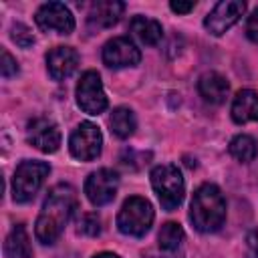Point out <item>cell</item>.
Here are the masks:
<instances>
[{
	"mask_svg": "<svg viewBox=\"0 0 258 258\" xmlns=\"http://www.w3.org/2000/svg\"><path fill=\"white\" fill-rule=\"evenodd\" d=\"M143 258H183V250H161L159 246L143 250Z\"/></svg>",
	"mask_w": 258,
	"mask_h": 258,
	"instance_id": "cell-25",
	"label": "cell"
},
{
	"mask_svg": "<svg viewBox=\"0 0 258 258\" xmlns=\"http://www.w3.org/2000/svg\"><path fill=\"white\" fill-rule=\"evenodd\" d=\"M93 258H121V256L115 254V252H99V254H95Z\"/></svg>",
	"mask_w": 258,
	"mask_h": 258,
	"instance_id": "cell-29",
	"label": "cell"
},
{
	"mask_svg": "<svg viewBox=\"0 0 258 258\" xmlns=\"http://www.w3.org/2000/svg\"><path fill=\"white\" fill-rule=\"evenodd\" d=\"M129 30L131 34L141 42V44H147V46H155L161 36H163V28L157 20L149 18V16H133L131 22H129Z\"/></svg>",
	"mask_w": 258,
	"mask_h": 258,
	"instance_id": "cell-17",
	"label": "cell"
},
{
	"mask_svg": "<svg viewBox=\"0 0 258 258\" xmlns=\"http://www.w3.org/2000/svg\"><path fill=\"white\" fill-rule=\"evenodd\" d=\"M10 36H12V40H14V42H16L20 48H30V46L34 44V34L30 32V28H28L26 24L16 22V24L12 26Z\"/></svg>",
	"mask_w": 258,
	"mask_h": 258,
	"instance_id": "cell-23",
	"label": "cell"
},
{
	"mask_svg": "<svg viewBox=\"0 0 258 258\" xmlns=\"http://www.w3.org/2000/svg\"><path fill=\"white\" fill-rule=\"evenodd\" d=\"M155 212L149 200L141 196H131L123 202L119 214H117V228L125 236L143 238L153 224Z\"/></svg>",
	"mask_w": 258,
	"mask_h": 258,
	"instance_id": "cell-4",
	"label": "cell"
},
{
	"mask_svg": "<svg viewBox=\"0 0 258 258\" xmlns=\"http://www.w3.org/2000/svg\"><path fill=\"white\" fill-rule=\"evenodd\" d=\"M85 196L87 200L101 208V206H107L115 200L117 196V189H119V175L113 171V169H107V167H101L93 173H89V177L85 179Z\"/></svg>",
	"mask_w": 258,
	"mask_h": 258,
	"instance_id": "cell-8",
	"label": "cell"
},
{
	"mask_svg": "<svg viewBox=\"0 0 258 258\" xmlns=\"http://www.w3.org/2000/svg\"><path fill=\"white\" fill-rule=\"evenodd\" d=\"M149 177H151V187L157 194L161 208L167 212L177 210L185 196V181H183L179 167L173 163H161L151 169Z\"/></svg>",
	"mask_w": 258,
	"mask_h": 258,
	"instance_id": "cell-3",
	"label": "cell"
},
{
	"mask_svg": "<svg viewBox=\"0 0 258 258\" xmlns=\"http://www.w3.org/2000/svg\"><path fill=\"white\" fill-rule=\"evenodd\" d=\"M194 6H196V2H169V8L175 12V14H187V12H191L194 10Z\"/></svg>",
	"mask_w": 258,
	"mask_h": 258,
	"instance_id": "cell-28",
	"label": "cell"
},
{
	"mask_svg": "<svg viewBox=\"0 0 258 258\" xmlns=\"http://www.w3.org/2000/svg\"><path fill=\"white\" fill-rule=\"evenodd\" d=\"M0 73H2V77H4V79H10V77H14V75L18 73V62H16V58H14L6 48H2Z\"/></svg>",
	"mask_w": 258,
	"mask_h": 258,
	"instance_id": "cell-24",
	"label": "cell"
},
{
	"mask_svg": "<svg viewBox=\"0 0 258 258\" xmlns=\"http://www.w3.org/2000/svg\"><path fill=\"white\" fill-rule=\"evenodd\" d=\"M232 119L238 125L250 123V121H258V93L252 89H242L236 93L234 101H232Z\"/></svg>",
	"mask_w": 258,
	"mask_h": 258,
	"instance_id": "cell-15",
	"label": "cell"
},
{
	"mask_svg": "<svg viewBox=\"0 0 258 258\" xmlns=\"http://www.w3.org/2000/svg\"><path fill=\"white\" fill-rule=\"evenodd\" d=\"M246 258H258V228L246 236Z\"/></svg>",
	"mask_w": 258,
	"mask_h": 258,
	"instance_id": "cell-27",
	"label": "cell"
},
{
	"mask_svg": "<svg viewBox=\"0 0 258 258\" xmlns=\"http://www.w3.org/2000/svg\"><path fill=\"white\" fill-rule=\"evenodd\" d=\"M189 220L202 234L218 232L226 222V200L218 185L202 183L191 198Z\"/></svg>",
	"mask_w": 258,
	"mask_h": 258,
	"instance_id": "cell-2",
	"label": "cell"
},
{
	"mask_svg": "<svg viewBox=\"0 0 258 258\" xmlns=\"http://www.w3.org/2000/svg\"><path fill=\"white\" fill-rule=\"evenodd\" d=\"M26 139L38 151H42V153H54V151H58L62 137H60L58 125L52 119H48V117H36L28 125Z\"/></svg>",
	"mask_w": 258,
	"mask_h": 258,
	"instance_id": "cell-12",
	"label": "cell"
},
{
	"mask_svg": "<svg viewBox=\"0 0 258 258\" xmlns=\"http://www.w3.org/2000/svg\"><path fill=\"white\" fill-rule=\"evenodd\" d=\"M101 56L109 69H127L141 62V50L129 36H115L107 40Z\"/></svg>",
	"mask_w": 258,
	"mask_h": 258,
	"instance_id": "cell-11",
	"label": "cell"
},
{
	"mask_svg": "<svg viewBox=\"0 0 258 258\" xmlns=\"http://www.w3.org/2000/svg\"><path fill=\"white\" fill-rule=\"evenodd\" d=\"M69 149H71V155L75 159H79V161L97 159L101 155V149H103L101 129L91 121L79 123L77 129L69 137Z\"/></svg>",
	"mask_w": 258,
	"mask_h": 258,
	"instance_id": "cell-7",
	"label": "cell"
},
{
	"mask_svg": "<svg viewBox=\"0 0 258 258\" xmlns=\"http://www.w3.org/2000/svg\"><path fill=\"white\" fill-rule=\"evenodd\" d=\"M4 256L6 258H32V246L24 224H16L4 240Z\"/></svg>",
	"mask_w": 258,
	"mask_h": 258,
	"instance_id": "cell-18",
	"label": "cell"
},
{
	"mask_svg": "<svg viewBox=\"0 0 258 258\" xmlns=\"http://www.w3.org/2000/svg\"><path fill=\"white\" fill-rule=\"evenodd\" d=\"M246 36L252 42H258V8L248 16L246 20Z\"/></svg>",
	"mask_w": 258,
	"mask_h": 258,
	"instance_id": "cell-26",
	"label": "cell"
},
{
	"mask_svg": "<svg viewBox=\"0 0 258 258\" xmlns=\"http://www.w3.org/2000/svg\"><path fill=\"white\" fill-rule=\"evenodd\" d=\"M79 67V52L73 46H54L46 52V69L54 81L71 77Z\"/></svg>",
	"mask_w": 258,
	"mask_h": 258,
	"instance_id": "cell-13",
	"label": "cell"
},
{
	"mask_svg": "<svg viewBox=\"0 0 258 258\" xmlns=\"http://www.w3.org/2000/svg\"><path fill=\"white\" fill-rule=\"evenodd\" d=\"M77 105L87 115H101L109 107L101 77L97 71H85L77 83Z\"/></svg>",
	"mask_w": 258,
	"mask_h": 258,
	"instance_id": "cell-6",
	"label": "cell"
},
{
	"mask_svg": "<svg viewBox=\"0 0 258 258\" xmlns=\"http://www.w3.org/2000/svg\"><path fill=\"white\" fill-rule=\"evenodd\" d=\"M79 234L83 236H99L101 234V218L95 212L83 214V218L79 220Z\"/></svg>",
	"mask_w": 258,
	"mask_h": 258,
	"instance_id": "cell-22",
	"label": "cell"
},
{
	"mask_svg": "<svg viewBox=\"0 0 258 258\" xmlns=\"http://www.w3.org/2000/svg\"><path fill=\"white\" fill-rule=\"evenodd\" d=\"M123 10H125V4L119 0L95 2L89 8L87 22L91 28H111L119 22V18L123 16Z\"/></svg>",
	"mask_w": 258,
	"mask_h": 258,
	"instance_id": "cell-14",
	"label": "cell"
},
{
	"mask_svg": "<svg viewBox=\"0 0 258 258\" xmlns=\"http://www.w3.org/2000/svg\"><path fill=\"white\" fill-rule=\"evenodd\" d=\"M34 22L44 32L71 34L75 30V16L62 2H44L34 14Z\"/></svg>",
	"mask_w": 258,
	"mask_h": 258,
	"instance_id": "cell-9",
	"label": "cell"
},
{
	"mask_svg": "<svg viewBox=\"0 0 258 258\" xmlns=\"http://www.w3.org/2000/svg\"><path fill=\"white\" fill-rule=\"evenodd\" d=\"M198 91L202 95L204 101L212 103V105H220L226 101L228 91H230V83L226 81V77H222L220 73H204L198 81Z\"/></svg>",
	"mask_w": 258,
	"mask_h": 258,
	"instance_id": "cell-16",
	"label": "cell"
},
{
	"mask_svg": "<svg viewBox=\"0 0 258 258\" xmlns=\"http://www.w3.org/2000/svg\"><path fill=\"white\" fill-rule=\"evenodd\" d=\"M109 127L119 139H127L135 133L137 129V119L135 113L129 107H115L111 117H109Z\"/></svg>",
	"mask_w": 258,
	"mask_h": 258,
	"instance_id": "cell-19",
	"label": "cell"
},
{
	"mask_svg": "<svg viewBox=\"0 0 258 258\" xmlns=\"http://www.w3.org/2000/svg\"><path fill=\"white\" fill-rule=\"evenodd\" d=\"M246 12V2L242 0H222L218 2L208 16L204 18V26L210 34L222 36L226 30H230Z\"/></svg>",
	"mask_w": 258,
	"mask_h": 258,
	"instance_id": "cell-10",
	"label": "cell"
},
{
	"mask_svg": "<svg viewBox=\"0 0 258 258\" xmlns=\"http://www.w3.org/2000/svg\"><path fill=\"white\" fill-rule=\"evenodd\" d=\"M228 151L234 159H238L240 163H250L256 159L258 155V143L252 135H246V133H240L236 135L230 145H228Z\"/></svg>",
	"mask_w": 258,
	"mask_h": 258,
	"instance_id": "cell-20",
	"label": "cell"
},
{
	"mask_svg": "<svg viewBox=\"0 0 258 258\" xmlns=\"http://www.w3.org/2000/svg\"><path fill=\"white\" fill-rule=\"evenodd\" d=\"M50 173V165L46 161L38 159H24L16 165L14 175H12V200L16 204H26L30 202L44 179Z\"/></svg>",
	"mask_w": 258,
	"mask_h": 258,
	"instance_id": "cell-5",
	"label": "cell"
},
{
	"mask_svg": "<svg viewBox=\"0 0 258 258\" xmlns=\"http://www.w3.org/2000/svg\"><path fill=\"white\" fill-rule=\"evenodd\" d=\"M77 208H79L77 189L71 183H56L44 198L42 210L36 218L34 224L36 240L44 246L54 244Z\"/></svg>",
	"mask_w": 258,
	"mask_h": 258,
	"instance_id": "cell-1",
	"label": "cell"
},
{
	"mask_svg": "<svg viewBox=\"0 0 258 258\" xmlns=\"http://www.w3.org/2000/svg\"><path fill=\"white\" fill-rule=\"evenodd\" d=\"M185 240V232L177 222H165L159 228L157 234V246L161 250H181V244Z\"/></svg>",
	"mask_w": 258,
	"mask_h": 258,
	"instance_id": "cell-21",
	"label": "cell"
}]
</instances>
